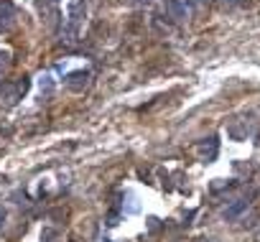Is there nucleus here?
Returning a JSON list of instances; mask_svg holds the SVG:
<instances>
[{"mask_svg": "<svg viewBox=\"0 0 260 242\" xmlns=\"http://www.w3.org/2000/svg\"><path fill=\"white\" fill-rule=\"evenodd\" d=\"M87 82H89V72H84V69L72 72V74L67 77V87L74 89V92H82V89L87 87Z\"/></svg>", "mask_w": 260, "mask_h": 242, "instance_id": "obj_1", "label": "nucleus"}, {"mask_svg": "<svg viewBox=\"0 0 260 242\" xmlns=\"http://www.w3.org/2000/svg\"><path fill=\"white\" fill-rule=\"evenodd\" d=\"M245 209H247V201H245V199H240V201H232V204H230V206L222 212V217H224L227 222H232V219H237V217H240Z\"/></svg>", "mask_w": 260, "mask_h": 242, "instance_id": "obj_2", "label": "nucleus"}, {"mask_svg": "<svg viewBox=\"0 0 260 242\" xmlns=\"http://www.w3.org/2000/svg\"><path fill=\"white\" fill-rule=\"evenodd\" d=\"M169 13H171V18H176V21L186 18V3H184V0H169Z\"/></svg>", "mask_w": 260, "mask_h": 242, "instance_id": "obj_3", "label": "nucleus"}, {"mask_svg": "<svg viewBox=\"0 0 260 242\" xmlns=\"http://www.w3.org/2000/svg\"><path fill=\"white\" fill-rule=\"evenodd\" d=\"M11 23H13V8L0 0V28H11Z\"/></svg>", "mask_w": 260, "mask_h": 242, "instance_id": "obj_4", "label": "nucleus"}, {"mask_svg": "<svg viewBox=\"0 0 260 242\" xmlns=\"http://www.w3.org/2000/svg\"><path fill=\"white\" fill-rule=\"evenodd\" d=\"M199 153L204 156V161H212V158L217 156V138H212L209 148H207V143H199Z\"/></svg>", "mask_w": 260, "mask_h": 242, "instance_id": "obj_5", "label": "nucleus"}, {"mask_svg": "<svg viewBox=\"0 0 260 242\" xmlns=\"http://www.w3.org/2000/svg\"><path fill=\"white\" fill-rule=\"evenodd\" d=\"M8 66H11V51H0V77H3L6 72H8Z\"/></svg>", "mask_w": 260, "mask_h": 242, "instance_id": "obj_6", "label": "nucleus"}, {"mask_svg": "<svg viewBox=\"0 0 260 242\" xmlns=\"http://www.w3.org/2000/svg\"><path fill=\"white\" fill-rule=\"evenodd\" d=\"M39 87H41V92L46 89V92H51L54 89V82H51V77H44L41 82H39Z\"/></svg>", "mask_w": 260, "mask_h": 242, "instance_id": "obj_7", "label": "nucleus"}, {"mask_svg": "<svg viewBox=\"0 0 260 242\" xmlns=\"http://www.w3.org/2000/svg\"><path fill=\"white\" fill-rule=\"evenodd\" d=\"M41 237H44V239H49V242H54V239H56V232H54V229H44V234H41Z\"/></svg>", "mask_w": 260, "mask_h": 242, "instance_id": "obj_8", "label": "nucleus"}]
</instances>
